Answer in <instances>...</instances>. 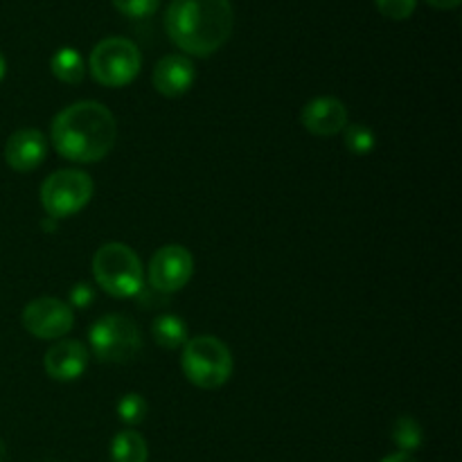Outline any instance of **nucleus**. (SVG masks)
I'll return each instance as SVG.
<instances>
[{
  "mask_svg": "<svg viewBox=\"0 0 462 462\" xmlns=\"http://www.w3.org/2000/svg\"><path fill=\"white\" fill-rule=\"evenodd\" d=\"M235 12L230 0H171L165 30L171 43L192 57H210L228 43Z\"/></svg>",
  "mask_w": 462,
  "mask_h": 462,
  "instance_id": "obj_2",
  "label": "nucleus"
},
{
  "mask_svg": "<svg viewBox=\"0 0 462 462\" xmlns=\"http://www.w3.org/2000/svg\"><path fill=\"white\" fill-rule=\"evenodd\" d=\"M152 334L156 338V343L165 350H179L188 343L189 332H188V325L180 316L176 314H162L153 320L152 325Z\"/></svg>",
  "mask_w": 462,
  "mask_h": 462,
  "instance_id": "obj_15",
  "label": "nucleus"
},
{
  "mask_svg": "<svg viewBox=\"0 0 462 462\" xmlns=\"http://www.w3.org/2000/svg\"><path fill=\"white\" fill-rule=\"evenodd\" d=\"M374 5L391 21H406V18L413 16L418 0H374Z\"/></svg>",
  "mask_w": 462,
  "mask_h": 462,
  "instance_id": "obj_21",
  "label": "nucleus"
},
{
  "mask_svg": "<svg viewBox=\"0 0 462 462\" xmlns=\"http://www.w3.org/2000/svg\"><path fill=\"white\" fill-rule=\"evenodd\" d=\"M113 5L126 18H149L161 7V0H113Z\"/></svg>",
  "mask_w": 462,
  "mask_h": 462,
  "instance_id": "obj_20",
  "label": "nucleus"
},
{
  "mask_svg": "<svg viewBox=\"0 0 462 462\" xmlns=\"http://www.w3.org/2000/svg\"><path fill=\"white\" fill-rule=\"evenodd\" d=\"M382 462H418L413 458V454H404V451H397V454L386 456Z\"/></svg>",
  "mask_w": 462,
  "mask_h": 462,
  "instance_id": "obj_24",
  "label": "nucleus"
},
{
  "mask_svg": "<svg viewBox=\"0 0 462 462\" xmlns=\"http://www.w3.org/2000/svg\"><path fill=\"white\" fill-rule=\"evenodd\" d=\"M180 368L189 383L203 391H215L233 377V352L221 338L201 334L188 338L183 346Z\"/></svg>",
  "mask_w": 462,
  "mask_h": 462,
  "instance_id": "obj_3",
  "label": "nucleus"
},
{
  "mask_svg": "<svg viewBox=\"0 0 462 462\" xmlns=\"http://www.w3.org/2000/svg\"><path fill=\"white\" fill-rule=\"evenodd\" d=\"M93 355L104 364H129L143 350V334L126 314H106L88 332Z\"/></svg>",
  "mask_w": 462,
  "mask_h": 462,
  "instance_id": "obj_6",
  "label": "nucleus"
},
{
  "mask_svg": "<svg viewBox=\"0 0 462 462\" xmlns=\"http://www.w3.org/2000/svg\"><path fill=\"white\" fill-rule=\"evenodd\" d=\"M433 9H456L460 5V0H427Z\"/></svg>",
  "mask_w": 462,
  "mask_h": 462,
  "instance_id": "obj_23",
  "label": "nucleus"
},
{
  "mask_svg": "<svg viewBox=\"0 0 462 462\" xmlns=\"http://www.w3.org/2000/svg\"><path fill=\"white\" fill-rule=\"evenodd\" d=\"M43 368L54 382H77L88 368V350L84 343L75 338L57 341L45 352Z\"/></svg>",
  "mask_w": 462,
  "mask_h": 462,
  "instance_id": "obj_11",
  "label": "nucleus"
},
{
  "mask_svg": "<svg viewBox=\"0 0 462 462\" xmlns=\"http://www.w3.org/2000/svg\"><path fill=\"white\" fill-rule=\"evenodd\" d=\"M5 70H7V63H5V57H3V54H0V79H3V77H5Z\"/></svg>",
  "mask_w": 462,
  "mask_h": 462,
  "instance_id": "obj_27",
  "label": "nucleus"
},
{
  "mask_svg": "<svg viewBox=\"0 0 462 462\" xmlns=\"http://www.w3.org/2000/svg\"><path fill=\"white\" fill-rule=\"evenodd\" d=\"M343 131H346L347 152L355 153V156H365V153L373 152L374 144H377L373 129H368L365 125H347Z\"/></svg>",
  "mask_w": 462,
  "mask_h": 462,
  "instance_id": "obj_19",
  "label": "nucleus"
},
{
  "mask_svg": "<svg viewBox=\"0 0 462 462\" xmlns=\"http://www.w3.org/2000/svg\"><path fill=\"white\" fill-rule=\"evenodd\" d=\"M149 413V404L143 395L138 393H126L125 397L117 400V418L126 424V427H138L144 422Z\"/></svg>",
  "mask_w": 462,
  "mask_h": 462,
  "instance_id": "obj_18",
  "label": "nucleus"
},
{
  "mask_svg": "<svg viewBox=\"0 0 462 462\" xmlns=\"http://www.w3.org/2000/svg\"><path fill=\"white\" fill-rule=\"evenodd\" d=\"M23 328L41 341H59L75 328V314L59 298H36L23 310Z\"/></svg>",
  "mask_w": 462,
  "mask_h": 462,
  "instance_id": "obj_8",
  "label": "nucleus"
},
{
  "mask_svg": "<svg viewBox=\"0 0 462 462\" xmlns=\"http://www.w3.org/2000/svg\"><path fill=\"white\" fill-rule=\"evenodd\" d=\"M41 226H43L45 230H57V219H52V217H48V219L41 221Z\"/></svg>",
  "mask_w": 462,
  "mask_h": 462,
  "instance_id": "obj_25",
  "label": "nucleus"
},
{
  "mask_svg": "<svg viewBox=\"0 0 462 462\" xmlns=\"http://www.w3.org/2000/svg\"><path fill=\"white\" fill-rule=\"evenodd\" d=\"M300 125L319 138H332L347 126V108L337 97H314L302 106Z\"/></svg>",
  "mask_w": 462,
  "mask_h": 462,
  "instance_id": "obj_10",
  "label": "nucleus"
},
{
  "mask_svg": "<svg viewBox=\"0 0 462 462\" xmlns=\"http://www.w3.org/2000/svg\"><path fill=\"white\" fill-rule=\"evenodd\" d=\"M50 70L63 84L77 86L86 77V61L75 48H59L50 59Z\"/></svg>",
  "mask_w": 462,
  "mask_h": 462,
  "instance_id": "obj_14",
  "label": "nucleus"
},
{
  "mask_svg": "<svg viewBox=\"0 0 462 462\" xmlns=\"http://www.w3.org/2000/svg\"><path fill=\"white\" fill-rule=\"evenodd\" d=\"M95 183L81 170H57L41 185V206L52 219H66L77 215L90 203Z\"/></svg>",
  "mask_w": 462,
  "mask_h": 462,
  "instance_id": "obj_7",
  "label": "nucleus"
},
{
  "mask_svg": "<svg viewBox=\"0 0 462 462\" xmlns=\"http://www.w3.org/2000/svg\"><path fill=\"white\" fill-rule=\"evenodd\" d=\"M95 282L113 298H134L143 291L144 269L134 248L120 242H108L93 257Z\"/></svg>",
  "mask_w": 462,
  "mask_h": 462,
  "instance_id": "obj_4",
  "label": "nucleus"
},
{
  "mask_svg": "<svg viewBox=\"0 0 462 462\" xmlns=\"http://www.w3.org/2000/svg\"><path fill=\"white\" fill-rule=\"evenodd\" d=\"M143 54L134 41L125 36H108L99 41L88 59V70L97 84L106 88H122L138 77Z\"/></svg>",
  "mask_w": 462,
  "mask_h": 462,
  "instance_id": "obj_5",
  "label": "nucleus"
},
{
  "mask_svg": "<svg viewBox=\"0 0 462 462\" xmlns=\"http://www.w3.org/2000/svg\"><path fill=\"white\" fill-rule=\"evenodd\" d=\"M391 436L393 442H395V445L400 447V451H404V454H413V451H418L420 447L424 445L422 427H420L418 420L411 418V415H402V418L395 420Z\"/></svg>",
  "mask_w": 462,
  "mask_h": 462,
  "instance_id": "obj_17",
  "label": "nucleus"
},
{
  "mask_svg": "<svg viewBox=\"0 0 462 462\" xmlns=\"http://www.w3.org/2000/svg\"><path fill=\"white\" fill-rule=\"evenodd\" d=\"M48 156V138L39 129L14 131L5 144V162L14 171H34Z\"/></svg>",
  "mask_w": 462,
  "mask_h": 462,
  "instance_id": "obj_12",
  "label": "nucleus"
},
{
  "mask_svg": "<svg viewBox=\"0 0 462 462\" xmlns=\"http://www.w3.org/2000/svg\"><path fill=\"white\" fill-rule=\"evenodd\" d=\"M149 447L144 438L134 429L120 431L111 442V460L113 462H147Z\"/></svg>",
  "mask_w": 462,
  "mask_h": 462,
  "instance_id": "obj_16",
  "label": "nucleus"
},
{
  "mask_svg": "<svg viewBox=\"0 0 462 462\" xmlns=\"http://www.w3.org/2000/svg\"><path fill=\"white\" fill-rule=\"evenodd\" d=\"M152 81L162 97H180L197 81V68L185 54H167L153 68Z\"/></svg>",
  "mask_w": 462,
  "mask_h": 462,
  "instance_id": "obj_13",
  "label": "nucleus"
},
{
  "mask_svg": "<svg viewBox=\"0 0 462 462\" xmlns=\"http://www.w3.org/2000/svg\"><path fill=\"white\" fill-rule=\"evenodd\" d=\"M117 140L116 116L104 104L81 99L54 116L50 143L66 161L90 165L113 152Z\"/></svg>",
  "mask_w": 462,
  "mask_h": 462,
  "instance_id": "obj_1",
  "label": "nucleus"
},
{
  "mask_svg": "<svg viewBox=\"0 0 462 462\" xmlns=\"http://www.w3.org/2000/svg\"><path fill=\"white\" fill-rule=\"evenodd\" d=\"M149 284L161 293L180 291L194 275V257L180 244L161 246L149 260Z\"/></svg>",
  "mask_w": 462,
  "mask_h": 462,
  "instance_id": "obj_9",
  "label": "nucleus"
},
{
  "mask_svg": "<svg viewBox=\"0 0 462 462\" xmlns=\"http://www.w3.org/2000/svg\"><path fill=\"white\" fill-rule=\"evenodd\" d=\"M7 460V447H5V442L0 440V462Z\"/></svg>",
  "mask_w": 462,
  "mask_h": 462,
  "instance_id": "obj_26",
  "label": "nucleus"
},
{
  "mask_svg": "<svg viewBox=\"0 0 462 462\" xmlns=\"http://www.w3.org/2000/svg\"><path fill=\"white\" fill-rule=\"evenodd\" d=\"M95 302V289L88 282H77L68 293V305L77 307V310H86Z\"/></svg>",
  "mask_w": 462,
  "mask_h": 462,
  "instance_id": "obj_22",
  "label": "nucleus"
}]
</instances>
